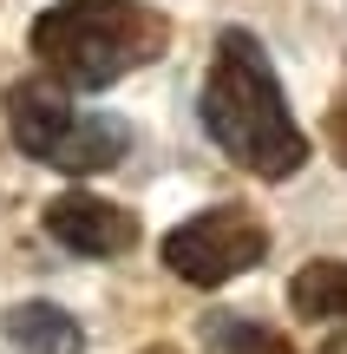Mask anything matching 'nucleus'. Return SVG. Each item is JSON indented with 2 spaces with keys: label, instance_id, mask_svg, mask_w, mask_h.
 Segmentation results:
<instances>
[{
  "label": "nucleus",
  "instance_id": "nucleus-8",
  "mask_svg": "<svg viewBox=\"0 0 347 354\" xmlns=\"http://www.w3.org/2000/svg\"><path fill=\"white\" fill-rule=\"evenodd\" d=\"M204 348L210 354H295L288 335L262 328V322H249V315H210L204 322Z\"/></svg>",
  "mask_w": 347,
  "mask_h": 354
},
{
  "label": "nucleus",
  "instance_id": "nucleus-3",
  "mask_svg": "<svg viewBox=\"0 0 347 354\" xmlns=\"http://www.w3.org/2000/svg\"><path fill=\"white\" fill-rule=\"evenodd\" d=\"M7 131H13V145H20L26 158H39V165H52L66 177L112 171L118 158L131 151V125H125V118L79 112L52 73L7 86Z\"/></svg>",
  "mask_w": 347,
  "mask_h": 354
},
{
  "label": "nucleus",
  "instance_id": "nucleus-7",
  "mask_svg": "<svg viewBox=\"0 0 347 354\" xmlns=\"http://www.w3.org/2000/svg\"><path fill=\"white\" fill-rule=\"evenodd\" d=\"M288 302H295L301 322H335V328H347V263H335V256L301 263L295 282H288Z\"/></svg>",
  "mask_w": 347,
  "mask_h": 354
},
{
  "label": "nucleus",
  "instance_id": "nucleus-10",
  "mask_svg": "<svg viewBox=\"0 0 347 354\" xmlns=\"http://www.w3.org/2000/svg\"><path fill=\"white\" fill-rule=\"evenodd\" d=\"M321 354H347V335H328V342H321Z\"/></svg>",
  "mask_w": 347,
  "mask_h": 354
},
{
  "label": "nucleus",
  "instance_id": "nucleus-5",
  "mask_svg": "<svg viewBox=\"0 0 347 354\" xmlns=\"http://www.w3.org/2000/svg\"><path fill=\"white\" fill-rule=\"evenodd\" d=\"M46 236L59 243V250H72V256H131L138 250V216L125 210V203H112V197H92V190H66V197H52L46 203Z\"/></svg>",
  "mask_w": 347,
  "mask_h": 354
},
{
  "label": "nucleus",
  "instance_id": "nucleus-2",
  "mask_svg": "<svg viewBox=\"0 0 347 354\" xmlns=\"http://www.w3.org/2000/svg\"><path fill=\"white\" fill-rule=\"evenodd\" d=\"M170 20L144 0H52L33 20V59L66 92H105L125 73L164 59Z\"/></svg>",
  "mask_w": 347,
  "mask_h": 354
},
{
  "label": "nucleus",
  "instance_id": "nucleus-6",
  "mask_svg": "<svg viewBox=\"0 0 347 354\" xmlns=\"http://www.w3.org/2000/svg\"><path fill=\"white\" fill-rule=\"evenodd\" d=\"M0 335H7L13 354H86V335L66 308L52 302H13L0 315Z\"/></svg>",
  "mask_w": 347,
  "mask_h": 354
},
{
  "label": "nucleus",
  "instance_id": "nucleus-9",
  "mask_svg": "<svg viewBox=\"0 0 347 354\" xmlns=\"http://www.w3.org/2000/svg\"><path fill=\"white\" fill-rule=\"evenodd\" d=\"M328 145H335V158L347 165V92H341L335 105H328Z\"/></svg>",
  "mask_w": 347,
  "mask_h": 354
},
{
  "label": "nucleus",
  "instance_id": "nucleus-1",
  "mask_svg": "<svg viewBox=\"0 0 347 354\" xmlns=\"http://www.w3.org/2000/svg\"><path fill=\"white\" fill-rule=\"evenodd\" d=\"M204 131L230 165H243L249 177H269V184H282L308 165V138L282 99L275 59L243 26H230L217 39V59L204 79Z\"/></svg>",
  "mask_w": 347,
  "mask_h": 354
},
{
  "label": "nucleus",
  "instance_id": "nucleus-4",
  "mask_svg": "<svg viewBox=\"0 0 347 354\" xmlns=\"http://www.w3.org/2000/svg\"><path fill=\"white\" fill-rule=\"evenodd\" d=\"M269 256V230L256 210L243 203H217V210H197L190 223H177L164 236V269L190 289H223L243 269H256Z\"/></svg>",
  "mask_w": 347,
  "mask_h": 354
}]
</instances>
